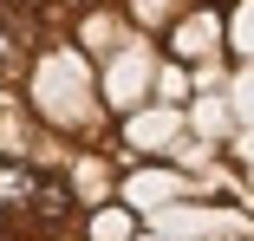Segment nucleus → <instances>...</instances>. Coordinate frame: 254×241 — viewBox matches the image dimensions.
Here are the masks:
<instances>
[{"label": "nucleus", "mask_w": 254, "mask_h": 241, "mask_svg": "<svg viewBox=\"0 0 254 241\" xmlns=\"http://www.w3.org/2000/svg\"><path fill=\"white\" fill-rule=\"evenodd\" d=\"M33 20L26 13H13L7 0H0V78H20L26 72V59H33Z\"/></svg>", "instance_id": "f257e3e1"}, {"label": "nucleus", "mask_w": 254, "mask_h": 241, "mask_svg": "<svg viewBox=\"0 0 254 241\" xmlns=\"http://www.w3.org/2000/svg\"><path fill=\"white\" fill-rule=\"evenodd\" d=\"M33 209H39L46 222H65V215H72V189H65V182H33Z\"/></svg>", "instance_id": "f03ea898"}, {"label": "nucleus", "mask_w": 254, "mask_h": 241, "mask_svg": "<svg viewBox=\"0 0 254 241\" xmlns=\"http://www.w3.org/2000/svg\"><path fill=\"white\" fill-rule=\"evenodd\" d=\"M33 182L39 176H26V170H0V202H33Z\"/></svg>", "instance_id": "7ed1b4c3"}]
</instances>
